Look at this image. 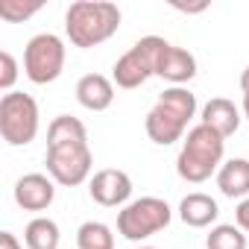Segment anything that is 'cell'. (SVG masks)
<instances>
[{"mask_svg":"<svg viewBox=\"0 0 249 249\" xmlns=\"http://www.w3.org/2000/svg\"><path fill=\"white\" fill-rule=\"evenodd\" d=\"M194 117H196V97L185 85H170L159 94L156 106L150 108V114L144 120V129H147L153 144L170 147V144L185 138L188 123Z\"/></svg>","mask_w":249,"mask_h":249,"instance_id":"1","label":"cell"},{"mask_svg":"<svg viewBox=\"0 0 249 249\" xmlns=\"http://www.w3.org/2000/svg\"><path fill=\"white\" fill-rule=\"evenodd\" d=\"M120 27V9L108 0H76L65 12V33L73 47L91 50L108 41Z\"/></svg>","mask_w":249,"mask_h":249,"instance_id":"2","label":"cell"},{"mask_svg":"<svg viewBox=\"0 0 249 249\" xmlns=\"http://www.w3.org/2000/svg\"><path fill=\"white\" fill-rule=\"evenodd\" d=\"M223 153H226V138L217 135L214 129H208L205 123H196L182 138V150H179V159H176V173L185 182L199 185V182L217 176V170L223 167Z\"/></svg>","mask_w":249,"mask_h":249,"instance_id":"3","label":"cell"},{"mask_svg":"<svg viewBox=\"0 0 249 249\" xmlns=\"http://www.w3.org/2000/svg\"><path fill=\"white\" fill-rule=\"evenodd\" d=\"M167 44H170V41H164L161 36H144V38H138L126 53L114 62V68H111V82H114L117 88H126V91L141 88L150 76H156L159 59H161V53H164Z\"/></svg>","mask_w":249,"mask_h":249,"instance_id":"4","label":"cell"},{"mask_svg":"<svg viewBox=\"0 0 249 249\" xmlns=\"http://www.w3.org/2000/svg\"><path fill=\"white\" fill-rule=\"evenodd\" d=\"M38 103L24 91H9L0 100V135L9 147H27L38 135Z\"/></svg>","mask_w":249,"mask_h":249,"instance_id":"5","label":"cell"},{"mask_svg":"<svg viewBox=\"0 0 249 249\" xmlns=\"http://www.w3.org/2000/svg\"><path fill=\"white\" fill-rule=\"evenodd\" d=\"M170 220H173V211L164 199L141 196V199H132L129 205H123L117 211V231L126 240H147L156 231L167 229Z\"/></svg>","mask_w":249,"mask_h":249,"instance_id":"6","label":"cell"},{"mask_svg":"<svg viewBox=\"0 0 249 249\" xmlns=\"http://www.w3.org/2000/svg\"><path fill=\"white\" fill-rule=\"evenodd\" d=\"M65 41L53 33H38L24 47V73L36 85H50L65 71Z\"/></svg>","mask_w":249,"mask_h":249,"instance_id":"7","label":"cell"},{"mask_svg":"<svg viewBox=\"0 0 249 249\" xmlns=\"http://www.w3.org/2000/svg\"><path fill=\"white\" fill-rule=\"evenodd\" d=\"M47 176L62 188H76L85 179H91L94 170V153L88 144H71V147H53L44 156Z\"/></svg>","mask_w":249,"mask_h":249,"instance_id":"8","label":"cell"},{"mask_svg":"<svg viewBox=\"0 0 249 249\" xmlns=\"http://www.w3.org/2000/svg\"><path fill=\"white\" fill-rule=\"evenodd\" d=\"M88 194L103 208H123L132 196V179L117 167H103L88 179Z\"/></svg>","mask_w":249,"mask_h":249,"instance_id":"9","label":"cell"},{"mask_svg":"<svg viewBox=\"0 0 249 249\" xmlns=\"http://www.w3.org/2000/svg\"><path fill=\"white\" fill-rule=\"evenodd\" d=\"M56 199V182L44 173H27L15 182V202L24 211H47Z\"/></svg>","mask_w":249,"mask_h":249,"instance_id":"10","label":"cell"},{"mask_svg":"<svg viewBox=\"0 0 249 249\" xmlns=\"http://www.w3.org/2000/svg\"><path fill=\"white\" fill-rule=\"evenodd\" d=\"M156 76L167 79L170 85H185L196 76V56L185 47H176V44H167L161 59H159V71Z\"/></svg>","mask_w":249,"mask_h":249,"instance_id":"11","label":"cell"},{"mask_svg":"<svg viewBox=\"0 0 249 249\" xmlns=\"http://www.w3.org/2000/svg\"><path fill=\"white\" fill-rule=\"evenodd\" d=\"M76 100L88 111H106L114 103V82L103 73H85L76 82Z\"/></svg>","mask_w":249,"mask_h":249,"instance_id":"12","label":"cell"},{"mask_svg":"<svg viewBox=\"0 0 249 249\" xmlns=\"http://www.w3.org/2000/svg\"><path fill=\"white\" fill-rule=\"evenodd\" d=\"M199 123H205V126L214 129L217 135L229 138L240 126V108L231 100H226V97H214V100H208L202 106V120Z\"/></svg>","mask_w":249,"mask_h":249,"instance_id":"13","label":"cell"},{"mask_svg":"<svg viewBox=\"0 0 249 249\" xmlns=\"http://www.w3.org/2000/svg\"><path fill=\"white\" fill-rule=\"evenodd\" d=\"M217 217H220L217 199L208 196V194L194 191V194H188V196L179 202V220H182L185 226H191V229H205V226H211Z\"/></svg>","mask_w":249,"mask_h":249,"instance_id":"14","label":"cell"},{"mask_svg":"<svg viewBox=\"0 0 249 249\" xmlns=\"http://www.w3.org/2000/svg\"><path fill=\"white\" fill-rule=\"evenodd\" d=\"M217 188L229 199L249 196V159H229L217 170Z\"/></svg>","mask_w":249,"mask_h":249,"instance_id":"15","label":"cell"},{"mask_svg":"<svg viewBox=\"0 0 249 249\" xmlns=\"http://www.w3.org/2000/svg\"><path fill=\"white\" fill-rule=\"evenodd\" d=\"M71 144H88V129L79 117L59 114L47 126V150L53 147H71Z\"/></svg>","mask_w":249,"mask_h":249,"instance_id":"16","label":"cell"},{"mask_svg":"<svg viewBox=\"0 0 249 249\" xmlns=\"http://www.w3.org/2000/svg\"><path fill=\"white\" fill-rule=\"evenodd\" d=\"M59 240H62L59 226H56V220H50V217H36V220H30L27 229H24V243H27V249H59Z\"/></svg>","mask_w":249,"mask_h":249,"instance_id":"17","label":"cell"},{"mask_svg":"<svg viewBox=\"0 0 249 249\" xmlns=\"http://www.w3.org/2000/svg\"><path fill=\"white\" fill-rule=\"evenodd\" d=\"M76 246L79 249H114V234L106 223L88 220L76 229Z\"/></svg>","mask_w":249,"mask_h":249,"instance_id":"18","label":"cell"},{"mask_svg":"<svg viewBox=\"0 0 249 249\" xmlns=\"http://www.w3.org/2000/svg\"><path fill=\"white\" fill-rule=\"evenodd\" d=\"M205 249H249L246 243V231L234 223H220L208 231L205 237Z\"/></svg>","mask_w":249,"mask_h":249,"instance_id":"19","label":"cell"},{"mask_svg":"<svg viewBox=\"0 0 249 249\" xmlns=\"http://www.w3.org/2000/svg\"><path fill=\"white\" fill-rule=\"evenodd\" d=\"M44 3L41 0H0V18L9 24H21L27 18H33Z\"/></svg>","mask_w":249,"mask_h":249,"instance_id":"20","label":"cell"},{"mask_svg":"<svg viewBox=\"0 0 249 249\" xmlns=\"http://www.w3.org/2000/svg\"><path fill=\"white\" fill-rule=\"evenodd\" d=\"M15 79H18V62H15V56L9 50H3V53H0V88L9 94Z\"/></svg>","mask_w":249,"mask_h":249,"instance_id":"21","label":"cell"},{"mask_svg":"<svg viewBox=\"0 0 249 249\" xmlns=\"http://www.w3.org/2000/svg\"><path fill=\"white\" fill-rule=\"evenodd\" d=\"M234 223H237L243 231H249V196L237 202V208H234Z\"/></svg>","mask_w":249,"mask_h":249,"instance_id":"22","label":"cell"},{"mask_svg":"<svg viewBox=\"0 0 249 249\" xmlns=\"http://www.w3.org/2000/svg\"><path fill=\"white\" fill-rule=\"evenodd\" d=\"M0 249H24L12 231H0Z\"/></svg>","mask_w":249,"mask_h":249,"instance_id":"23","label":"cell"},{"mask_svg":"<svg viewBox=\"0 0 249 249\" xmlns=\"http://www.w3.org/2000/svg\"><path fill=\"white\" fill-rule=\"evenodd\" d=\"M173 9L188 12V15H196V12H205V9H208V3H196V6H188V3H173Z\"/></svg>","mask_w":249,"mask_h":249,"instance_id":"24","label":"cell"},{"mask_svg":"<svg viewBox=\"0 0 249 249\" xmlns=\"http://www.w3.org/2000/svg\"><path fill=\"white\" fill-rule=\"evenodd\" d=\"M240 91L243 94H249V65L243 68V73H240Z\"/></svg>","mask_w":249,"mask_h":249,"instance_id":"25","label":"cell"},{"mask_svg":"<svg viewBox=\"0 0 249 249\" xmlns=\"http://www.w3.org/2000/svg\"><path fill=\"white\" fill-rule=\"evenodd\" d=\"M243 117L249 120V94H243Z\"/></svg>","mask_w":249,"mask_h":249,"instance_id":"26","label":"cell"},{"mask_svg":"<svg viewBox=\"0 0 249 249\" xmlns=\"http://www.w3.org/2000/svg\"><path fill=\"white\" fill-rule=\"evenodd\" d=\"M141 249H156V246H141Z\"/></svg>","mask_w":249,"mask_h":249,"instance_id":"27","label":"cell"}]
</instances>
